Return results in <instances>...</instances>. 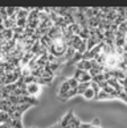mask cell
Returning a JSON list of instances; mask_svg holds the SVG:
<instances>
[{"label":"cell","mask_w":127,"mask_h":128,"mask_svg":"<svg viewBox=\"0 0 127 128\" xmlns=\"http://www.w3.org/2000/svg\"><path fill=\"white\" fill-rule=\"evenodd\" d=\"M68 48L69 46L66 44V41H65V38L64 37H60V38L53 40L48 52L50 54H53L56 58H64L65 54H66V52H68Z\"/></svg>","instance_id":"cell-1"},{"label":"cell","mask_w":127,"mask_h":128,"mask_svg":"<svg viewBox=\"0 0 127 128\" xmlns=\"http://www.w3.org/2000/svg\"><path fill=\"white\" fill-rule=\"evenodd\" d=\"M70 86H69V83L66 82V79H64L62 80V83L60 84V88H58V91H57V98L60 99L61 102H66V96H68V94L70 92Z\"/></svg>","instance_id":"cell-2"},{"label":"cell","mask_w":127,"mask_h":128,"mask_svg":"<svg viewBox=\"0 0 127 128\" xmlns=\"http://www.w3.org/2000/svg\"><path fill=\"white\" fill-rule=\"evenodd\" d=\"M74 78L77 79L78 83H87V82H91L93 80V77L90 75L89 72H85V70H76V73L73 75Z\"/></svg>","instance_id":"cell-3"},{"label":"cell","mask_w":127,"mask_h":128,"mask_svg":"<svg viewBox=\"0 0 127 128\" xmlns=\"http://www.w3.org/2000/svg\"><path fill=\"white\" fill-rule=\"evenodd\" d=\"M42 91V86L40 83H29L27 84V92H28V96H33L37 98L41 94Z\"/></svg>","instance_id":"cell-4"},{"label":"cell","mask_w":127,"mask_h":128,"mask_svg":"<svg viewBox=\"0 0 127 128\" xmlns=\"http://www.w3.org/2000/svg\"><path fill=\"white\" fill-rule=\"evenodd\" d=\"M73 116H74V114H73V110H70L66 115H64L62 116V119H61L57 124H58V127L60 128H68V126H69V123L72 122V119H73Z\"/></svg>","instance_id":"cell-5"},{"label":"cell","mask_w":127,"mask_h":128,"mask_svg":"<svg viewBox=\"0 0 127 128\" xmlns=\"http://www.w3.org/2000/svg\"><path fill=\"white\" fill-rule=\"evenodd\" d=\"M82 42H83V40H82L79 36H73L72 40H70V42L68 44V46H73V48L76 49V52H77L79 48H81Z\"/></svg>","instance_id":"cell-6"},{"label":"cell","mask_w":127,"mask_h":128,"mask_svg":"<svg viewBox=\"0 0 127 128\" xmlns=\"http://www.w3.org/2000/svg\"><path fill=\"white\" fill-rule=\"evenodd\" d=\"M86 100H95V98H97V94H95V91L91 88V86L89 87L86 91L83 92V95H82Z\"/></svg>","instance_id":"cell-7"},{"label":"cell","mask_w":127,"mask_h":128,"mask_svg":"<svg viewBox=\"0 0 127 128\" xmlns=\"http://www.w3.org/2000/svg\"><path fill=\"white\" fill-rule=\"evenodd\" d=\"M112 99H115L112 95H110L109 92H106L105 90H102V91L98 94V96L95 98V100H112Z\"/></svg>","instance_id":"cell-8"},{"label":"cell","mask_w":127,"mask_h":128,"mask_svg":"<svg viewBox=\"0 0 127 128\" xmlns=\"http://www.w3.org/2000/svg\"><path fill=\"white\" fill-rule=\"evenodd\" d=\"M91 86V82H87V83H79L78 84V88H77V95H83V92Z\"/></svg>","instance_id":"cell-9"},{"label":"cell","mask_w":127,"mask_h":128,"mask_svg":"<svg viewBox=\"0 0 127 128\" xmlns=\"http://www.w3.org/2000/svg\"><path fill=\"white\" fill-rule=\"evenodd\" d=\"M23 103H27V104H31V106H37L39 104V100L37 98H33V96H23Z\"/></svg>","instance_id":"cell-10"},{"label":"cell","mask_w":127,"mask_h":128,"mask_svg":"<svg viewBox=\"0 0 127 128\" xmlns=\"http://www.w3.org/2000/svg\"><path fill=\"white\" fill-rule=\"evenodd\" d=\"M66 79V82L69 83V86H70V88L72 90H77L78 88V82H77V79L74 78V77H70V78H65Z\"/></svg>","instance_id":"cell-11"},{"label":"cell","mask_w":127,"mask_h":128,"mask_svg":"<svg viewBox=\"0 0 127 128\" xmlns=\"http://www.w3.org/2000/svg\"><path fill=\"white\" fill-rule=\"evenodd\" d=\"M81 124H82V123L79 122V119H78V118L73 116V119H72V122L69 123L68 128H79V126H81Z\"/></svg>","instance_id":"cell-12"},{"label":"cell","mask_w":127,"mask_h":128,"mask_svg":"<svg viewBox=\"0 0 127 128\" xmlns=\"http://www.w3.org/2000/svg\"><path fill=\"white\" fill-rule=\"evenodd\" d=\"M12 128H23L21 119H13L12 120Z\"/></svg>","instance_id":"cell-13"},{"label":"cell","mask_w":127,"mask_h":128,"mask_svg":"<svg viewBox=\"0 0 127 128\" xmlns=\"http://www.w3.org/2000/svg\"><path fill=\"white\" fill-rule=\"evenodd\" d=\"M91 127H93V123H87V124L82 123V124L79 126V128H91Z\"/></svg>","instance_id":"cell-14"},{"label":"cell","mask_w":127,"mask_h":128,"mask_svg":"<svg viewBox=\"0 0 127 128\" xmlns=\"http://www.w3.org/2000/svg\"><path fill=\"white\" fill-rule=\"evenodd\" d=\"M98 124H99V120H98V119H94L93 127H91V128H99V127H98Z\"/></svg>","instance_id":"cell-15"},{"label":"cell","mask_w":127,"mask_h":128,"mask_svg":"<svg viewBox=\"0 0 127 128\" xmlns=\"http://www.w3.org/2000/svg\"><path fill=\"white\" fill-rule=\"evenodd\" d=\"M126 17H127V8H126Z\"/></svg>","instance_id":"cell-16"}]
</instances>
